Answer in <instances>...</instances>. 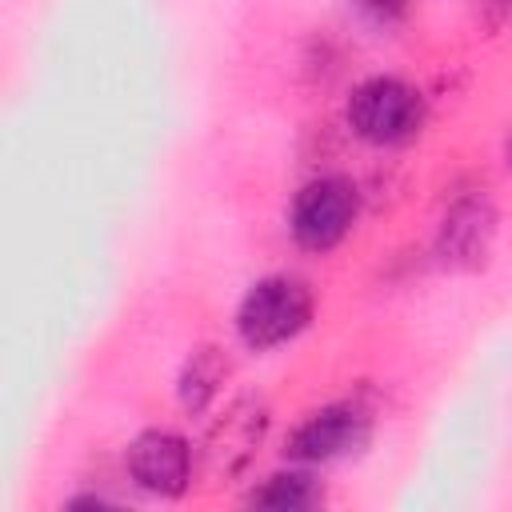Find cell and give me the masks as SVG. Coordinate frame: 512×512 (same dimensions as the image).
Returning a JSON list of instances; mask_svg holds the SVG:
<instances>
[{
	"mask_svg": "<svg viewBox=\"0 0 512 512\" xmlns=\"http://www.w3.org/2000/svg\"><path fill=\"white\" fill-rule=\"evenodd\" d=\"M372 436V416L360 400H328L312 408L284 440V456L304 468H324L356 456Z\"/></svg>",
	"mask_w": 512,
	"mask_h": 512,
	"instance_id": "4",
	"label": "cell"
},
{
	"mask_svg": "<svg viewBox=\"0 0 512 512\" xmlns=\"http://www.w3.org/2000/svg\"><path fill=\"white\" fill-rule=\"evenodd\" d=\"M352 4H356V12H360L368 24H376V28L400 24V20L408 16V8H412V0H352Z\"/></svg>",
	"mask_w": 512,
	"mask_h": 512,
	"instance_id": "10",
	"label": "cell"
},
{
	"mask_svg": "<svg viewBox=\"0 0 512 512\" xmlns=\"http://www.w3.org/2000/svg\"><path fill=\"white\" fill-rule=\"evenodd\" d=\"M360 220V184L344 172L312 176L288 204V232L304 252H332Z\"/></svg>",
	"mask_w": 512,
	"mask_h": 512,
	"instance_id": "3",
	"label": "cell"
},
{
	"mask_svg": "<svg viewBox=\"0 0 512 512\" xmlns=\"http://www.w3.org/2000/svg\"><path fill=\"white\" fill-rule=\"evenodd\" d=\"M124 468L140 492H148L156 500H180L192 488L196 456H192L188 436H180L172 428H144L128 440Z\"/></svg>",
	"mask_w": 512,
	"mask_h": 512,
	"instance_id": "6",
	"label": "cell"
},
{
	"mask_svg": "<svg viewBox=\"0 0 512 512\" xmlns=\"http://www.w3.org/2000/svg\"><path fill=\"white\" fill-rule=\"evenodd\" d=\"M244 500L252 508H268V512H308V508L324 504V488L304 464H292V468L268 472L260 484L248 488Z\"/></svg>",
	"mask_w": 512,
	"mask_h": 512,
	"instance_id": "9",
	"label": "cell"
},
{
	"mask_svg": "<svg viewBox=\"0 0 512 512\" xmlns=\"http://www.w3.org/2000/svg\"><path fill=\"white\" fill-rule=\"evenodd\" d=\"M228 376H232V360L224 356V348L220 344H196L176 372V404L188 416H204L220 400Z\"/></svg>",
	"mask_w": 512,
	"mask_h": 512,
	"instance_id": "8",
	"label": "cell"
},
{
	"mask_svg": "<svg viewBox=\"0 0 512 512\" xmlns=\"http://www.w3.org/2000/svg\"><path fill=\"white\" fill-rule=\"evenodd\" d=\"M500 232V208L488 192H464L456 196L432 236V256L444 272H480L492 260Z\"/></svg>",
	"mask_w": 512,
	"mask_h": 512,
	"instance_id": "5",
	"label": "cell"
},
{
	"mask_svg": "<svg viewBox=\"0 0 512 512\" xmlns=\"http://www.w3.org/2000/svg\"><path fill=\"white\" fill-rule=\"evenodd\" d=\"M508 164H512V140H508Z\"/></svg>",
	"mask_w": 512,
	"mask_h": 512,
	"instance_id": "11",
	"label": "cell"
},
{
	"mask_svg": "<svg viewBox=\"0 0 512 512\" xmlns=\"http://www.w3.org/2000/svg\"><path fill=\"white\" fill-rule=\"evenodd\" d=\"M348 132L372 148H400L412 144L424 132L428 100L424 92L404 76H368L360 80L344 100Z\"/></svg>",
	"mask_w": 512,
	"mask_h": 512,
	"instance_id": "2",
	"label": "cell"
},
{
	"mask_svg": "<svg viewBox=\"0 0 512 512\" xmlns=\"http://www.w3.org/2000/svg\"><path fill=\"white\" fill-rule=\"evenodd\" d=\"M316 316V292L292 272H268L252 280L236 304L232 328L248 352H272L292 344Z\"/></svg>",
	"mask_w": 512,
	"mask_h": 512,
	"instance_id": "1",
	"label": "cell"
},
{
	"mask_svg": "<svg viewBox=\"0 0 512 512\" xmlns=\"http://www.w3.org/2000/svg\"><path fill=\"white\" fill-rule=\"evenodd\" d=\"M268 416L272 412H268L264 396H256V392H240L224 404V412L212 420V428L204 436V464L212 468V476L232 480L252 464V456L264 444Z\"/></svg>",
	"mask_w": 512,
	"mask_h": 512,
	"instance_id": "7",
	"label": "cell"
}]
</instances>
